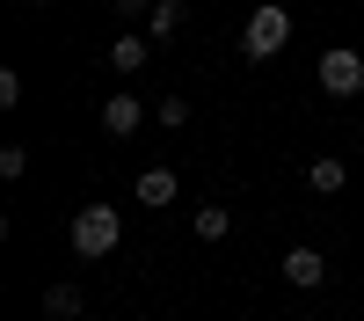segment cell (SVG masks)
<instances>
[{
  "mask_svg": "<svg viewBox=\"0 0 364 321\" xmlns=\"http://www.w3.org/2000/svg\"><path fill=\"white\" fill-rule=\"evenodd\" d=\"M66 241H73L80 263H102L109 248H124V212H117V204H80L73 226H66Z\"/></svg>",
  "mask_w": 364,
  "mask_h": 321,
  "instance_id": "6da1fadb",
  "label": "cell"
},
{
  "mask_svg": "<svg viewBox=\"0 0 364 321\" xmlns=\"http://www.w3.org/2000/svg\"><path fill=\"white\" fill-rule=\"evenodd\" d=\"M284 44H291V15L277 8V0H262V8H255L248 22H240V51H248L255 66H262V58H277Z\"/></svg>",
  "mask_w": 364,
  "mask_h": 321,
  "instance_id": "7a4b0ae2",
  "label": "cell"
},
{
  "mask_svg": "<svg viewBox=\"0 0 364 321\" xmlns=\"http://www.w3.org/2000/svg\"><path fill=\"white\" fill-rule=\"evenodd\" d=\"M314 80H321V95H336V102L364 95V51H350V44H336V51H321V66H314Z\"/></svg>",
  "mask_w": 364,
  "mask_h": 321,
  "instance_id": "3957f363",
  "label": "cell"
},
{
  "mask_svg": "<svg viewBox=\"0 0 364 321\" xmlns=\"http://www.w3.org/2000/svg\"><path fill=\"white\" fill-rule=\"evenodd\" d=\"M139 125H146V102L139 95H109L102 102V132L109 139H139Z\"/></svg>",
  "mask_w": 364,
  "mask_h": 321,
  "instance_id": "277c9868",
  "label": "cell"
},
{
  "mask_svg": "<svg viewBox=\"0 0 364 321\" xmlns=\"http://www.w3.org/2000/svg\"><path fill=\"white\" fill-rule=\"evenodd\" d=\"M284 285H299V292L328 285V256L321 248H284Z\"/></svg>",
  "mask_w": 364,
  "mask_h": 321,
  "instance_id": "5b68a950",
  "label": "cell"
},
{
  "mask_svg": "<svg viewBox=\"0 0 364 321\" xmlns=\"http://www.w3.org/2000/svg\"><path fill=\"white\" fill-rule=\"evenodd\" d=\"M175 190H182V183H175V168H146L139 183H132V197H139V204H154V212H161V204H175Z\"/></svg>",
  "mask_w": 364,
  "mask_h": 321,
  "instance_id": "8992f818",
  "label": "cell"
},
{
  "mask_svg": "<svg viewBox=\"0 0 364 321\" xmlns=\"http://www.w3.org/2000/svg\"><path fill=\"white\" fill-rule=\"evenodd\" d=\"M146 58H154V37H117L109 44V73H146Z\"/></svg>",
  "mask_w": 364,
  "mask_h": 321,
  "instance_id": "52a82bcc",
  "label": "cell"
},
{
  "mask_svg": "<svg viewBox=\"0 0 364 321\" xmlns=\"http://www.w3.org/2000/svg\"><path fill=\"white\" fill-rule=\"evenodd\" d=\"M182 8H190V0H154V15H146V37H154V44H168L175 29H182Z\"/></svg>",
  "mask_w": 364,
  "mask_h": 321,
  "instance_id": "ba28073f",
  "label": "cell"
},
{
  "mask_svg": "<svg viewBox=\"0 0 364 321\" xmlns=\"http://www.w3.org/2000/svg\"><path fill=\"white\" fill-rule=\"evenodd\" d=\"M44 314H51V321H80V314H87L80 285H51V292H44Z\"/></svg>",
  "mask_w": 364,
  "mask_h": 321,
  "instance_id": "9c48e42d",
  "label": "cell"
},
{
  "mask_svg": "<svg viewBox=\"0 0 364 321\" xmlns=\"http://www.w3.org/2000/svg\"><path fill=\"white\" fill-rule=\"evenodd\" d=\"M190 226H197V241H226V233H233V212H226V204H204Z\"/></svg>",
  "mask_w": 364,
  "mask_h": 321,
  "instance_id": "30bf717a",
  "label": "cell"
},
{
  "mask_svg": "<svg viewBox=\"0 0 364 321\" xmlns=\"http://www.w3.org/2000/svg\"><path fill=\"white\" fill-rule=\"evenodd\" d=\"M306 183H314V190H328V197H336V190H343V183H350V168H343V161H336V154H321V161H314V168H306Z\"/></svg>",
  "mask_w": 364,
  "mask_h": 321,
  "instance_id": "8fae6325",
  "label": "cell"
},
{
  "mask_svg": "<svg viewBox=\"0 0 364 321\" xmlns=\"http://www.w3.org/2000/svg\"><path fill=\"white\" fill-rule=\"evenodd\" d=\"M154 117L175 132V125H190V102H182V95H161V110H154Z\"/></svg>",
  "mask_w": 364,
  "mask_h": 321,
  "instance_id": "7c38bea8",
  "label": "cell"
},
{
  "mask_svg": "<svg viewBox=\"0 0 364 321\" xmlns=\"http://www.w3.org/2000/svg\"><path fill=\"white\" fill-rule=\"evenodd\" d=\"M22 168H29V154H22V146H0V175H8V183H15Z\"/></svg>",
  "mask_w": 364,
  "mask_h": 321,
  "instance_id": "4fadbf2b",
  "label": "cell"
},
{
  "mask_svg": "<svg viewBox=\"0 0 364 321\" xmlns=\"http://www.w3.org/2000/svg\"><path fill=\"white\" fill-rule=\"evenodd\" d=\"M109 8H117V15H139V22H146V15H154V0H109Z\"/></svg>",
  "mask_w": 364,
  "mask_h": 321,
  "instance_id": "5bb4252c",
  "label": "cell"
},
{
  "mask_svg": "<svg viewBox=\"0 0 364 321\" xmlns=\"http://www.w3.org/2000/svg\"><path fill=\"white\" fill-rule=\"evenodd\" d=\"M22 8H37V0H22ZM44 8H51V0H44Z\"/></svg>",
  "mask_w": 364,
  "mask_h": 321,
  "instance_id": "9a60e30c",
  "label": "cell"
}]
</instances>
